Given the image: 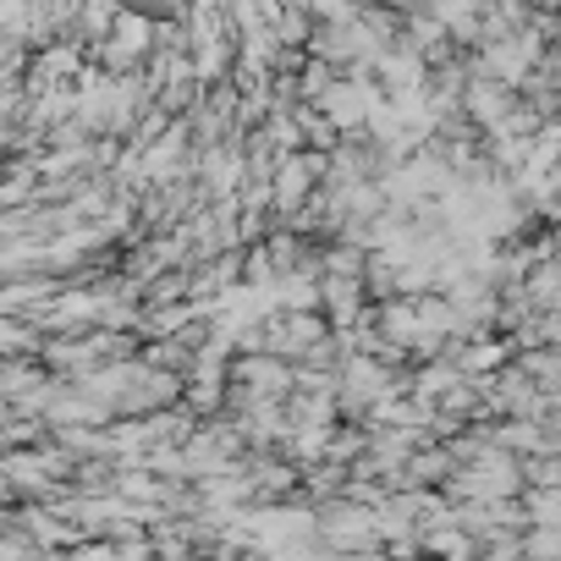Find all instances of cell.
<instances>
[{
	"instance_id": "obj_2",
	"label": "cell",
	"mask_w": 561,
	"mask_h": 561,
	"mask_svg": "<svg viewBox=\"0 0 561 561\" xmlns=\"http://www.w3.org/2000/svg\"><path fill=\"white\" fill-rule=\"evenodd\" d=\"M34 347V331L18 325V320H0V358H23Z\"/></svg>"
},
{
	"instance_id": "obj_1",
	"label": "cell",
	"mask_w": 561,
	"mask_h": 561,
	"mask_svg": "<svg viewBox=\"0 0 561 561\" xmlns=\"http://www.w3.org/2000/svg\"><path fill=\"white\" fill-rule=\"evenodd\" d=\"M314 534H320L331 550H347V556H369V550L380 545V523H375V512L358 506V501L314 512Z\"/></svg>"
},
{
	"instance_id": "obj_4",
	"label": "cell",
	"mask_w": 561,
	"mask_h": 561,
	"mask_svg": "<svg viewBox=\"0 0 561 561\" xmlns=\"http://www.w3.org/2000/svg\"><path fill=\"white\" fill-rule=\"evenodd\" d=\"M12 495V484H7V473H0V501H7Z\"/></svg>"
},
{
	"instance_id": "obj_3",
	"label": "cell",
	"mask_w": 561,
	"mask_h": 561,
	"mask_svg": "<svg viewBox=\"0 0 561 561\" xmlns=\"http://www.w3.org/2000/svg\"><path fill=\"white\" fill-rule=\"evenodd\" d=\"M528 517H534V528H556V484L528 490Z\"/></svg>"
}]
</instances>
